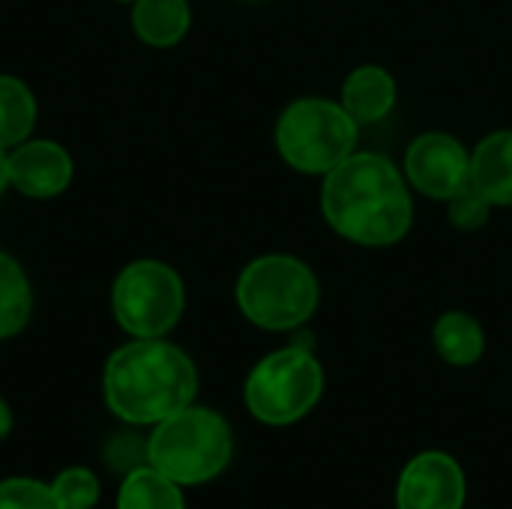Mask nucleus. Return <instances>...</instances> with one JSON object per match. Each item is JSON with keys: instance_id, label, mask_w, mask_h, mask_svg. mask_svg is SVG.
<instances>
[{"instance_id": "obj_8", "label": "nucleus", "mask_w": 512, "mask_h": 509, "mask_svg": "<svg viewBox=\"0 0 512 509\" xmlns=\"http://www.w3.org/2000/svg\"><path fill=\"white\" fill-rule=\"evenodd\" d=\"M402 171L411 189L447 204L471 186V150L450 132H423L408 144Z\"/></svg>"}, {"instance_id": "obj_10", "label": "nucleus", "mask_w": 512, "mask_h": 509, "mask_svg": "<svg viewBox=\"0 0 512 509\" xmlns=\"http://www.w3.org/2000/svg\"><path fill=\"white\" fill-rule=\"evenodd\" d=\"M6 174H9V186L18 189L21 195L33 201H48L69 189L75 165L69 150L60 147L57 141L27 138L6 153Z\"/></svg>"}, {"instance_id": "obj_23", "label": "nucleus", "mask_w": 512, "mask_h": 509, "mask_svg": "<svg viewBox=\"0 0 512 509\" xmlns=\"http://www.w3.org/2000/svg\"><path fill=\"white\" fill-rule=\"evenodd\" d=\"M117 3H135V0H117Z\"/></svg>"}, {"instance_id": "obj_21", "label": "nucleus", "mask_w": 512, "mask_h": 509, "mask_svg": "<svg viewBox=\"0 0 512 509\" xmlns=\"http://www.w3.org/2000/svg\"><path fill=\"white\" fill-rule=\"evenodd\" d=\"M12 432V408L6 405V399L0 396V441H6Z\"/></svg>"}, {"instance_id": "obj_5", "label": "nucleus", "mask_w": 512, "mask_h": 509, "mask_svg": "<svg viewBox=\"0 0 512 509\" xmlns=\"http://www.w3.org/2000/svg\"><path fill=\"white\" fill-rule=\"evenodd\" d=\"M273 138L282 162L291 171L324 177L357 150L360 123L339 99L300 96L282 108Z\"/></svg>"}, {"instance_id": "obj_17", "label": "nucleus", "mask_w": 512, "mask_h": 509, "mask_svg": "<svg viewBox=\"0 0 512 509\" xmlns=\"http://www.w3.org/2000/svg\"><path fill=\"white\" fill-rule=\"evenodd\" d=\"M36 123V99L15 75H0V147H18Z\"/></svg>"}, {"instance_id": "obj_18", "label": "nucleus", "mask_w": 512, "mask_h": 509, "mask_svg": "<svg viewBox=\"0 0 512 509\" xmlns=\"http://www.w3.org/2000/svg\"><path fill=\"white\" fill-rule=\"evenodd\" d=\"M51 492L63 509H93L99 504V477L84 465H69L51 480Z\"/></svg>"}, {"instance_id": "obj_20", "label": "nucleus", "mask_w": 512, "mask_h": 509, "mask_svg": "<svg viewBox=\"0 0 512 509\" xmlns=\"http://www.w3.org/2000/svg\"><path fill=\"white\" fill-rule=\"evenodd\" d=\"M492 216V204L474 189H462L459 195H453L447 201V219L456 231H480Z\"/></svg>"}, {"instance_id": "obj_12", "label": "nucleus", "mask_w": 512, "mask_h": 509, "mask_svg": "<svg viewBox=\"0 0 512 509\" xmlns=\"http://www.w3.org/2000/svg\"><path fill=\"white\" fill-rule=\"evenodd\" d=\"M471 186L492 204L512 207V129H495L471 150Z\"/></svg>"}, {"instance_id": "obj_9", "label": "nucleus", "mask_w": 512, "mask_h": 509, "mask_svg": "<svg viewBox=\"0 0 512 509\" xmlns=\"http://www.w3.org/2000/svg\"><path fill=\"white\" fill-rule=\"evenodd\" d=\"M465 501L468 480L450 453H417L399 474L396 509H465Z\"/></svg>"}, {"instance_id": "obj_6", "label": "nucleus", "mask_w": 512, "mask_h": 509, "mask_svg": "<svg viewBox=\"0 0 512 509\" xmlns=\"http://www.w3.org/2000/svg\"><path fill=\"white\" fill-rule=\"evenodd\" d=\"M324 384V366L315 351L291 342L252 366L243 384V402L258 423L282 429L315 411Z\"/></svg>"}, {"instance_id": "obj_7", "label": "nucleus", "mask_w": 512, "mask_h": 509, "mask_svg": "<svg viewBox=\"0 0 512 509\" xmlns=\"http://www.w3.org/2000/svg\"><path fill=\"white\" fill-rule=\"evenodd\" d=\"M186 288L174 267L156 258L126 264L111 285V312L132 339H165L183 318Z\"/></svg>"}, {"instance_id": "obj_11", "label": "nucleus", "mask_w": 512, "mask_h": 509, "mask_svg": "<svg viewBox=\"0 0 512 509\" xmlns=\"http://www.w3.org/2000/svg\"><path fill=\"white\" fill-rule=\"evenodd\" d=\"M339 102L363 129V126H372V123H381L384 117H390V111L399 102V84L390 69H384L378 63H363L345 75Z\"/></svg>"}, {"instance_id": "obj_1", "label": "nucleus", "mask_w": 512, "mask_h": 509, "mask_svg": "<svg viewBox=\"0 0 512 509\" xmlns=\"http://www.w3.org/2000/svg\"><path fill=\"white\" fill-rule=\"evenodd\" d=\"M321 213L348 243L390 249L414 225V198L405 171L384 153L354 150L321 177Z\"/></svg>"}, {"instance_id": "obj_22", "label": "nucleus", "mask_w": 512, "mask_h": 509, "mask_svg": "<svg viewBox=\"0 0 512 509\" xmlns=\"http://www.w3.org/2000/svg\"><path fill=\"white\" fill-rule=\"evenodd\" d=\"M9 186V174H6V147H0V195Z\"/></svg>"}, {"instance_id": "obj_2", "label": "nucleus", "mask_w": 512, "mask_h": 509, "mask_svg": "<svg viewBox=\"0 0 512 509\" xmlns=\"http://www.w3.org/2000/svg\"><path fill=\"white\" fill-rule=\"evenodd\" d=\"M108 411L126 426H156L198 396L192 357L168 339H132L120 345L102 372Z\"/></svg>"}, {"instance_id": "obj_3", "label": "nucleus", "mask_w": 512, "mask_h": 509, "mask_svg": "<svg viewBox=\"0 0 512 509\" xmlns=\"http://www.w3.org/2000/svg\"><path fill=\"white\" fill-rule=\"evenodd\" d=\"M231 459L234 435L228 420L195 402L156 423L147 435V465L183 489L216 480Z\"/></svg>"}, {"instance_id": "obj_13", "label": "nucleus", "mask_w": 512, "mask_h": 509, "mask_svg": "<svg viewBox=\"0 0 512 509\" xmlns=\"http://www.w3.org/2000/svg\"><path fill=\"white\" fill-rule=\"evenodd\" d=\"M432 345L444 363L456 369H468V366H477L486 354V330L474 315L462 309H450L435 321Z\"/></svg>"}, {"instance_id": "obj_14", "label": "nucleus", "mask_w": 512, "mask_h": 509, "mask_svg": "<svg viewBox=\"0 0 512 509\" xmlns=\"http://www.w3.org/2000/svg\"><path fill=\"white\" fill-rule=\"evenodd\" d=\"M192 27V9L186 0H135L132 30L150 48L177 45Z\"/></svg>"}, {"instance_id": "obj_16", "label": "nucleus", "mask_w": 512, "mask_h": 509, "mask_svg": "<svg viewBox=\"0 0 512 509\" xmlns=\"http://www.w3.org/2000/svg\"><path fill=\"white\" fill-rule=\"evenodd\" d=\"M33 315V291L21 264L0 252V339L18 336Z\"/></svg>"}, {"instance_id": "obj_15", "label": "nucleus", "mask_w": 512, "mask_h": 509, "mask_svg": "<svg viewBox=\"0 0 512 509\" xmlns=\"http://www.w3.org/2000/svg\"><path fill=\"white\" fill-rule=\"evenodd\" d=\"M117 509H186L183 486L150 465H138L123 474L117 489Z\"/></svg>"}, {"instance_id": "obj_19", "label": "nucleus", "mask_w": 512, "mask_h": 509, "mask_svg": "<svg viewBox=\"0 0 512 509\" xmlns=\"http://www.w3.org/2000/svg\"><path fill=\"white\" fill-rule=\"evenodd\" d=\"M0 509H63L57 504L51 483L33 477L0 480Z\"/></svg>"}, {"instance_id": "obj_4", "label": "nucleus", "mask_w": 512, "mask_h": 509, "mask_svg": "<svg viewBox=\"0 0 512 509\" xmlns=\"http://www.w3.org/2000/svg\"><path fill=\"white\" fill-rule=\"evenodd\" d=\"M243 318L270 333H294L312 321L321 303V285L312 267L294 255L252 258L234 285Z\"/></svg>"}]
</instances>
